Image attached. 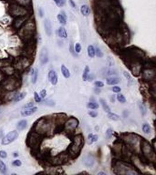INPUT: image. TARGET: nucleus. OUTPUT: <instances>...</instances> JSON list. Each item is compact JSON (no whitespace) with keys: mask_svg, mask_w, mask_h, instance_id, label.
<instances>
[{"mask_svg":"<svg viewBox=\"0 0 156 175\" xmlns=\"http://www.w3.org/2000/svg\"><path fill=\"white\" fill-rule=\"evenodd\" d=\"M22 78L18 71L13 74L6 75L1 81L0 88L4 91L12 92L21 87Z\"/></svg>","mask_w":156,"mask_h":175,"instance_id":"f257e3e1","label":"nucleus"},{"mask_svg":"<svg viewBox=\"0 0 156 175\" xmlns=\"http://www.w3.org/2000/svg\"><path fill=\"white\" fill-rule=\"evenodd\" d=\"M43 135L32 130L28 134L26 139V145L30 148V154L36 157L40 152V147L43 141Z\"/></svg>","mask_w":156,"mask_h":175,"instance_id":"f03ea898","label":"nucleus"},{"mask_svg":"<svg viewBox=\"0 0 156 175\" xmlns=\"http://www.w3.org/2000/svg\"><path fill=\"white\" fill-rule=\"evenodd\" d=\"M84 144V137L81 134H78L74 137L71 144L67 151L69 154V158L75 159L79 155L82 148Z\"/></svg>","mask_w":156,"mask_h":175,"instance_id":"7ed1b4c3","label":"nucleus"},{"mask_svg":"<svg viewBox=\"0 0 156 175\" xmlns=\"http://www.w3.org/2000/svg\"><path fill=\"white\" fill-rule=\"evenodd\" d=\"M140 147L142 149V153L144 155L150 162L156 160L155 149L153 148L152 145L146 140H142L140 142Z\"/></svg>","mask_w":156,"mask_h":175,"instance_id":"20e7f679","label":"nucleus"},{"mask_svg":"<svg viewBox=\"0 0 156 175\" xmlns=\"http://www.w3.org/2000/svg\"><path fill=\"white\" fill-rule=\"evenodd\" d=\"M8 11L9 15L15 18L26 16L28 12L23 6L18 4H11L9 6Z\"/></svg>","mask_w":156,"mask_h":175,"instance_id":"39448f33","label":"nucleus"},{"mask_svg":"<svg viewBox=\"0 0 156 175\" xmlns=\"http://www.w3.org/2000/svg\"><path fill=\"white\" fill-rule=\"evenodd\" d=\"M122 137H123V141L125 142L126 145H128L132 148L136 146L140 140V137L138 135L132 133L123 134Z\"/></svg>","mask_w":156,"mask_h":175,"instance_id":"423d86ee","label":"nucleus"},{"mask_svg":"<svg viewBox=\"0 0 156 175\" xmlns=\"http://www.w3.org/2000/svg\"><path fill=\"white\" fill-rule=\"evenodd\" d=\"M79 124L78 119L74 117L69 118L65 123V128L68 131V133H73L77 128Z\"/></svg>","mask_w":156,"mask_h":175,"instance_id":"0eeeda50","label":"nucleus"},{"mask_svg":"<svg viewBox=\"0 0 156 175\" xmlns=\"http://www.w3.org/2000/svg\"><path fill=\"white\" fill-rule=\"evenodd\" d=\"M142 79L147 82L155 81L156 79L155 69H143L141 72Z\"/></svg>","mask_w":156,"mask_h":175,"instance_id":"6e6552de","label":"nucleus"},{"mask_svg":"<svg viewBox=\"0 0 156 175\" xmlns=\"http://www.w3.org/2000/svg\"><path fill=\"white\" fill-rule=\"evenodd\" d=\"M18 136L19 135L16 131L13 130L10 131L2 138L1 144L3 145H7L15 141L18 138Z\"/></svg>","mask_w":156,"mask_h":175,"instance_id":"1a4fd4ad","label":"nucleus"},{"mask_svg":"<svg viewBox=\"0 0 156 175\" xmlns=\"http://www.w3.org/2000/svg\"><path fill=\"white\" fill-rule=\"evenodd\" d=\"M27 16H20L15 18L13 22V26L15 29H19L22 28L27 21Z\"/></svg>","mask_w":156,"mask_h":175,"instance_id":"9d476101","label":"nucleus"},{"mask_svg":"<svg viewBox=\"0 0 156 175\" xmlns=\"http://www.w3.org/2000/svg\"><path fill=\"white\" fill-rule=\"evenodd\" d=\"M39 59L42 65H45L49 61L48 50L45 47H43L40 50Z\"/></svg>","mask_w":156,"mask_h":175,"instance_id":"9b49d317","label":"nucleus"},{"mask_svg":"<svg viewBox=\"0 0 156 175\" xmlns=\"http://www.w3.org/2000/svg\"><path fill=\"white\" fill-rule=\"evenodd\" d=\"M94 158L91 155H87L84 156L82 158V163L83 164L88 167V168H91L94 165Z\"/></svg>","mask_w":156,"mask_h":175,"instance_id":"f8f14e48","label":"nucleus"},{"mask_svg":"<svg viewBox=\"0 0 156 175\" xmlns=\"http://www.w3.org/2000/svg\"><path fill=\"white\" fill-rule=\"evenodd\" d=\"M43 23L46 34L48 36H50L52 34V26L50 21L49 19H45Z\"/></svg>","mask_w":156,"mask_h":175,"instance_id":"ddd939ff","label":"nucleus"},{"mask_svg":"<svg viewBox=\"0 0 156 175\" xmlns=\"http://www.w3.org/2000/svg\"><path fill=\"white\" fill-rule=\"evenodd\" d=\"M49 81L53 85H56L58 81V78L57 73L54 70H50L48 73Z\"/></svg>","mask_w":156,"mask_h":175,"instance_id":"4468645a","label":"nucleus"},{"mask_svg":"<svg viewBox=\"0 0 156 175\" xmlns=\"http://www.w3.org/2000/svg\"><path fill=\"white\" fill-rule=\"evenodd\" d=\"M38 111L37 107H32L27 109H25L21 112V115L22 116H29L34 114Z\"/></svg>","mask_w":156,"mask_h":175,"instance_id":"2eb2a0df","label":"nucleus"},{"mask_svg":"<svg viewBox=\"0 0 156 175\" xmlns=\"http://www.w3.org/2000/svg\"><path fill=\"white\" fill-rule=\"evenodd\" d=\"M62 13H59L57 15V20L59 21V22H60V23L62 25H66V18H67V16L65 13V12L64 11H62L61 12Z\"/></svg>","mask_w":156,"mask_h":175,"instance_id":"dca6fc26","label":"nucleus"},{"mask_svg":"<svg viewBox=\"0 0 156 175\" xmlns=\"http://www.w3.org/2000/svg\"><path fill=\"white\" fill-rule=\"evenodd\" d=\"M80 11L81 14L84 16H88L89 15L91 12V9L87 5H82L80 8Z\"/></svg>","mask_w":156,"mask_h":175,"instance_id":"f3484780","label":"nucleus"},{"mask_svg":"<svg viewBox=\"0 0 156 175\" xmlns=\"http://www.w3.org/2000/svg\"><path fill=\"white\" fill-rule=\"evenodd\" d=\"M13 63V61L11 60L9 58L0 60V68H6L10 66L11 64Z\"/></svg>","mask_w":156,"mask_h":175,"instance_id":"a211bd4d","label":"nucleus"},{"mask_svg":"<svg viewBox=\"0 0 156 175\" xmlns=\"http://www.w3.org/2000/svg\"><path fill=\"white\" fill-rule=\"evenodd\" d=\"M31 76H32V82L33 84H35L37 82L38 77V69L37 68L31 69Z\"/></svg>","mask_w":156,"mask_h":175,"instance_id":"6ab92c4d","label":"nucleus"},{"mask_svg":"<svg viewBox=\"0 0 156 175\" xmlns=\"http://www.w3.org/2000/svg\"><path fill=\"white\" fill-rule=\"evenodd\" d=\"M26 126H27V121L26 120H22L17 123L16 128L19 131H22L26 128Z\"/></svg>","mask_w":156,"mask_h":175,"instance_id":"aec40b11","label":"nucleus"},{"mask_svg":"<svg viewBox=\"0 0 156 175\" xmlns=\"http://www.w3.org/2000/svg\"><path fill=\"white\" fill-rule=\"evenodd\" d=\"M58 35L59 37L62 38H64L66 39L67 38V31L66 30V29L63 27L61 26L58 29Z\"/></svg>","mask_w":156,"mask_h":175,"instance_id":"412c9836","label":"nucleus"},{"mask_svg":"<svg viewBox=\"0 0 156 175\" xmlns=\"http://www.w3.org/2000/svg\"><path fill=\"white\" fill-rule=\"evenodd\" d=\"M61 71L65 78H69L70 77V72L69 69L63 64L61 66Z\"/></svg>","mask_w":156,"mask_h":175,"instance_id":"4be33fe9","label":"nucleus"},{"mask_svg":"<svg viewBox=\"0 0 156 175\" xmlns=\"http://www.w3.org/2000/svg\"><path fill=\"white\" fill-rule=\"evenodd\" d=\"M98 139V137L97 135H94L92 133L89 134L88 135V144H92L93 142H96Z\"/></svg>","mask_w":156,"mask_h":175,"instance_id":"5701e85b","label":"nucleus"},{"mask_svg":"<svg viewBox=\"0 0 156 175\" xmlns=\"http://www.w3.org/2000/svg\"><path fill=\"white\" fill-rule=\"evenodd\" d=\"M120 79L116 77H113V78H109L106 79V84L109 85H113L118 84L119 83Z\"/></svg>","mask_w":156,"mask_h":175,"instance_id":"b1692460","label":"nucleus"},{"mask_svg":"<svg viewBox=\"0 0 156 175\" xmlns=\"http://www.w3.org/2000/svg\"><path fill=\"white\" fill-rule=\"evenodd\" d=\"M138 106H139V110L140 111V113H141V115L143 116H145L146 113H147V108H146V106H145V105L142 102H139L138 103Z\"/></svg>","mask_w":156,"mask_h":175,"instance_id":"393cba45","label":"nucleus"},{"mask_svg":"<svg viewBox=\"0 0 156 175\" xmlns=\"http://www.w3.org/2000/svg\"><path fill=\"white\" fill-rule=\"evenodd\" d=\"M99 102H100V103L102 105V107L104 111L105 112H106L107 113L111 112V109H110L109 106L108 105V104L106 103V102L105 100H104L103 99H100Z\"/></svg>","mask_w":156,"mask_h":175,"instance_id":"a878e982","label":"nucleus"},{"mask_svg":"<svg viewBox=\"0 0 156 175\" xmlns=\"http://www.w3.org/2000/svg\"><path fill=\"white\" fill-rule=\"evenodd\" d=\"M26 92H21L19 94H17L14 96L13 101L15 102H19V101L23 100L25 98V97L26 96Z\"/></svg>","mask_w":156,"mask_h":175,"instance_id":"bb28decb","label":"nucleus"},{"mask_svg":"<svg viewBox=\"0 0 156 175\" xmlns=\"http://www.w3.org/2000/svg\"><path fill=\"white\" fill-rule=\"evenodd\" d=\"M88 55L90 58H94L95 56V48L92 45H89L87 48Z\"/></svg>","mask_w":156,"mask_h":175,"instance_id":"cd10ccee","label":"nucleus"},{"mask_svg":"<svg viewBox=\"0 0 156 175\" xmlns=\"http://www.w3.org/2000/svg\"><path fill=\"white\" fill-rule=\"evenodd\" d=\"M89 68L88 65H86L84 68V70L82 74V79L84 81H87L89 77Z\"/></svg>","mask_w":156,"mask_h":175,"instance_id":"c85d7f7f","label":"nucleus"},{"mask_svg":"<svg viewBox=\"0 0 156 175\" xmlns=\"http://www.w3.org/2000/svg\"><path fill=\"white\" fill-rule=\"evenodd\" d=\"M65 129V124H57L54 130V134H60L63 132Z\"/></svg>","mask_w":156,"mask_h":175,"instance_id":"c756f323","label":"nucleus"},{"mask_svg":"<svg viewBox=\"0 0 156 175\" xmlns=\"http://www.w3.org/2000/svg\"><path fill=\"white\" fill-rule=\"evenodd\" d=\"M142 130L144 133L146 134H149L151 132V127L150 125L148 123H145L143 124L142 126Z\"/></svg>","mask_w":156,"mask_h":175,"instance_id":"7c9ffc66","label":"nucleus"},{"mask_svg":"<svg viewBox=\"0 0 156 175\" xmlns=\"http://www.w3.org/2000/svg\"><path fill=\"white\" fill-rule=\"evenodd\" d=\"M0 173L5 175L6 173V165L2 161L0 160Z\"/></svg>","mask_w":156,"mask_h":175,"instance_id":"2f4dec72","label":"nucleus"},{"mask_svg":"<svg viewBox=\"0 0 156 175\" xmlns=\"http://www.w3.org/2000/svg\"><path fill=\"white\" fill-rule=\"evenodd\" d=\"M107 116L109 119L113 120V121H118L119 119V116L118 115H116L115 113H111V112L108 113Z\"/></svg>","mask_w":156,"mask_h":175,"instance_id":"473e14b6","label":"nucleus"},{"mask_svg":"<svg viewBox=\"0 0 156 175\" xmlns=\"http://www.w3.org/2000/svg\"><path fill=\"white\" fill-rule=\"evenodd\" d=\"M95 54L96 56V57L99 58H102L104 56V53L102 52L101 49L97 46L95 47Z\"/></svg>","mask_w":156,"mask_h":175,"instance_id":"72a5a7b5","label":"nucleus"},{"mask_svg":"<svg viewBox=\"0 0 156 175\" xmlns=\"http://www.w3.org/2000/svg\"><path fill=\"white\" fill-rule=\"evenodd\" d=\"M123 75L125 77V78L127 79V80L128 81V84L129 85H132L133 84V80L132 79L130 75L126 71H124L123 72Z\"/></svg>","mask_w":156,"mask_h":175,"instance_id":"f704fd0d","label":"nucleus"},{"mask_svg":"<svg viewBox=\"0 0 156 175\" xmlns=\"http://www.w3.org/2000/svg\"><path fill=\"white\" fill-rule=\"evenodd\" d=\"M87 107L89 109L94 110V109H98L99 108V105H98V104H97L96 103H95V102H89L88 103Z\"/></svg>","mask_w":156,"mask_h":175,"instance_id":"c9c22d12","label":"nucleus"},{"mask_svg":"<svg viewBox=\"0 0 156 175\" xmlns=\"http://www.w3.org/2000/svg\"><path fill=\"white\" fill-rule=\"evenodd\" d=\"M117 99L121 103H125L126 102V99L125 96L123 95L122 94H119L117 95Z\"/></svg>","mask_w":156,"mask_h":175,"instance_id":"e433bc0d","label":"nucleus"},{"mask_svg":"<svg viewBox=\"0 0 156 175\" xmlns=\"http://www.w3.org/2000/svg\"><path fill=\"white\" fill-rule=\"evenodd\" d=\"M112 135H113V130L111 128H108L106 130V132H105V137H106V138L107 139H110L112 137Z\"/></svg>","mask_w":156,"mask_h":175,"instance_id":"4c0bfd02","label":"nucleus"},{"mask_svg":"<svg viewBox=\"0 0 156 175\" xmlns=\"http://www.w3.org/2000/svg\"><path fill=\"white\" fill-rule=\"evenodd\" d=\"M58 7H62L66 3V0H53Z\"/></svg>","mask_w":156,"mask_h":175,"instance_id":"58836bf2","label":"nucleus"},{"mask_svg":"<svg viewBox=\"0 0 156 175\" xmlns=\"http://www.w3.org/2000/svg\"><path fill=\"white\" fill-rule=\"evenodd\" d=\"M43 104L49 106H53L55 105V103L54 101L52 100H46L43 102Z\"/></svg>","mask_w":156,"mask_h":175,"instance_id":"ea45409f","label":"nucleus"},{"mask_svg":"<svg viewBox=\"0 0 156 175\" xmlns=\"http://www.w3.org/2000/svg\"><path fill=\"white\" fill-rule=\"evenodd\" d=\"M34 99L36 102L37 103H39L41 102V98H40L39 95H38V94L36 92H34Z\"/></svg>","mask_w":156,"mask_h":175,"instance_id":"a19ab883","label":"nucleus"},{"mask_svg":"<svg viewBox=\"0 0 156 175\" xmlns=\"http://www.w3.org/2000/svg\"><path fill=\"white\" fill-rule=\"evenodd\" d=\"M74 49H75V51L76 53H80L81 50V46L79 43H77L76 45H75V47H74Z\"/></svg>","mask_w":156,"mask_h":175,"instance_id":"79ce46f5","label":"nucleus"},{"mask_svg":"<svg viewBox=\"0 0 156 175\" xmlns=\"http://www.w3.org/2000/svg\"><path fill=\"white\" fill-rule=\"evenodd\" d=\"M95 85L98 88H102L104 86V84L103 82L102 81H95V83H94Z\"/></svg>","mask_w":156,"mask_h":175,"instance_id":"37998d69","label":"nucleus"},{"mask_svg":"<svg viewBox=\"0 0 156 175\" xmlns=\"http://www.w3.org/2000/svg\"><path fill=\"white\" fill-rule=\"evenodd\" d=\"M22 165V162L20 160H15L12 162V165L15 166H21Z\"/></svg>","mask_w":156,"mask_h":175,"instance_id":"c03bdc74","label":"nucleus"},{"mask_svg":"<svg viewBox=\"0 0 156 175\" xmlns=\"http://www.w3.org/2000/svg\"><path fill=\"white\" fill-rule=\"evenodd\" d=\"M88 115L92 118H95L98 116V113L95 111H89L88 112Z\"/></svg>","mask_w":156,"mask_h":175,"instance_id":"a18cd8bd","label":"nucleus"},{"mask_svg":"<svg viewBox=\"0 0 156 175\" xmlns=\"http://www.w3.org/2000/svg\"><path fill=\"white\" fill-rule=\"evenodd\" d=\"M33 106V103H32V102L28 103H27L26 105H25L23 107V110H25V109H27L32 108Z\"/></svg>","mask_w":156,"mask_h":175,"instance_id":"49530a36","label":"nucleus"},{"mask_svg":"<svg viewBox=\"0 0 156 175\" xmlns=\"http://www.w3.org/2000/svg\"><path fill=\"white\" fill-rule=\"evenodd\" d=\"M112 90L115 93H119V92H120L121 91V88L120 87H119V86H116L113 87L112 88Z\"/></svg>","mask_w":156,"mask_h":175,"instance_id":"de8ad7c7","label":"nucleus"},{"mask_svg":"<svg viewBox=\"0 0 156 175\" xmlns=\"http://www.w3.org/2000/svg\"><path fill=\"white\" fill-rule=\"evenodd\" d=\"M0 157L1 158H6L7 157V153L4 151H0Z\"/></svg>","mask_w":156,"mask_h":175,"instance_id":"09e8293b","label":"nucleus"},{"mask_svg":"<svg viewBox=\"0 0 156 175\" xmlns=\"http://www.w3.org/2000/svg\"><path fill=\"white\" fill-rule=\"evenodd\" d=\"M40 96H41V97H42V98H45L46 96V95H47L46 91L45 89H43V90H42V91H40Z\"/></svg>","mask_w":156,"mask_h":175,"instance_id":"8fccbe9b","label":"nucleus"},{"mask_svg":"<svg viewBox=\"0 0 156 175\" xmlns=\"http://www.w3.org/2000/svg\"><path fill=\"white\" fill-rule=\"evenodd\" d=\"M70 53H72L73 55H75V53H74V48H73V44L71 43H70Z\"/></svg>","mask_w":156,"mask_h":175,"instance_id":"3c124183","label":"nucleus"},{"mask_svg":"<svg viewBox=\"0 0 156 175\" xmlns=\"http://www.w3.org/2000/svg\"><path fill=\"white\" fill-rule=\"evenodd\" d=\"M69 3L71 7H72V8H75L76 7V4L73 0H69Z\"/></svg>","mask_w":156,"mask_h":175,"instance_id":"603ef678","label":"nucleus"},{"mask_svg":"<svg viewBox=\"0 0 156 175\" xmlns=\"http://www.w3.org/2000/svg\"><path fill=\"white\" fill-rule=\"evenodd\" d=\"M108 58H109V60H108V63L109 66H112V65H113V64H114L113 60L111 58V60H110V57H108Z\"/></svg>","mask_w":156,"mask_h":175,"instance_id":"864d4df0","label":"nucleus"},{"mask_svg":"<svg viewBox=\"0 0 156 175\" xmlns=\"http://www.w3.org/2000/svg\"><path fill=\"white\" fill-rule=\"evenodd\" d=\"M39 15L40 17H42L43 16V12L41 8H39Z\"/></svg>","mask_w":156,"mask_h":175,"instance_id":"5fc2aeb1","label":"nucleus"},{"mask_svg":"<svg viewBox=\"0 0 156 175\" xmlns=\"http://www.w3.org/2000/svg\"><path fill=\"white\" fill-rule=\"evenodd\" d=\"M4 103V99L2 98V96H0V105Z\"/></svg>","mask_w":156,"mask_h":175,"instance_id":"6e6d98bb","label":"nucleus"},{"mask_svg":"<svg viewBox=\"0 0 156 175\" xmlns=\"http://www.w3.org/2000/svg\"><path fill=\"white\" fill-rule=\"evenodd\" d=\"M89 175V174L88 173V172H85V171H83V172H80V173H79L77 174V175Z\"/></svg>","mask_w":156,"mask_h":175,"instance_id":"4d7b16f0","label":"nucleus"},{"mask_svg":"<svg viewBox=\"0 0 156 175\" xmlns=\"http://www.w3.org/2000/svg\"><path fill=\"white\" fill-rule=\"evenodd\" d=\"M95 92H96V94H98L99 92H101V90L99 89H98V88H95Z\"/></svg>","mask_w":156,"mask_h":175,"instance_id":"13d9d810","label":"nucleus"},{"mask_svg":"<svg viewBox=\"0 0 156 175\" xmlns=\"http://www.w3.org/2000/svg\"><path fill=\"white\" fill-rule=\"evenodd\" d=\"M111 102H115V96H114V95H112V96Z\"/></svg>","mask_w":156,"mask_h":175,"instance_id":"bf43d9fd","label":"nucleus"},{"mask_svg":"<svg viewBox=\"0 0 156 175\" xmlns=\"http://www.w3.org/2000/svg\"><path fill=\"white\" fill-rule=\"evenodd\" d=\"M98 175H106V174H105V172H98Z\"/></svg>","mask_w":156,"mask_h":175,"instance_id":"052dcab7","label":"nucleus"},{"mask_svg":"<svg viewBox=\"0 0 156 175\" xmlns=\"http://www.w3.org/2000/svg\"><path fill=\"white\" fill-rule=\"evenodd\" d=\"M13 155V157H14L15 158H16V157H18L19 156V155H18L17 153H14Z\"/></svg>","mask_w":156,"mask_h":175,"instance_id":"680f3d73","label":"nucleus"}]
</instances>
